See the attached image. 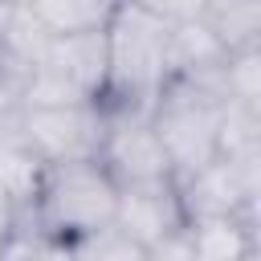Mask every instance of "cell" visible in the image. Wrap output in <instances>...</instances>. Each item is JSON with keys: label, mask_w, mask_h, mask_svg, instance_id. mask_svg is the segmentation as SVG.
Instances as JSON below:
<instances>
[{"label": "cell", "mask_w": 261, "mask_h": 261, "mask_svg": "<svg viewBox=\"0 0 261 261\" xmlns=\"http://www.w3.org/2000/svg\"><path fill=\"white\" fill-rule=\"evenodd\" d=\"M16 122H20V102L8 98V94H0V135L16 130Z\"/></svg>", "instance_id": "obj_14"}, {"label": "cell", "mask_w": 261, "mask_h": 261, "mask_svg": "<svg viewBox=\"0 0 261 261\" xmlns=\"http://www.w3.org/2000/svg\"><path fill=\"white\" fill-rule=\"evenodd\" d=\"M200 16L228 53L261 45V0H208Z\"/></svg>", "instance_id": "obj_10"}, {"label": "cell", "mask_w": 261, "mask_h": 261, "mask_svg": "<svg viewBox=\"0 0 261 261\" xmlns=\"http://www.w3.org/2000/svg\"><path fill=\"white\" fill-rule=\"evenodd\" d=\"M41 175H45V159L20 139V130L0 135V200L16 212L29 208L37 200Z\"/></svg>", "instance_id": "obj_9"}, {"label": "cell", "mask_w": 261, "mask_h": 261, "mask_svg": "<svg viewBox=\"0 0 261 261\" xmlns=\"http://www.w3.org/2000/svg\"><path fill=\"white\" fill-rule=\"evenodd\" d=\"M37 65L53 69L69 86H77L86 98H102L106 94V29L98 24V29L49 37V49Z\"/></svg>", "instance_id": "obj_7"}, {"label": "cell", "mask_w": 261, "mask_h": 261, "mask_svg": "<svg viewBox=\"0 0 261 261\" xmlns=\"http://www.w3.org/2000/svg\"><path fill=\"white\" fill-rule=\"evenodd\" d=\"M106 102L151 106L167 82V20L135 0H118L106 16Z\"/></svg>", "instance_id": "obj_1"}, {"label": "cell", "mask_w": 261, "mask_h": 261, "mask_svg": "<svg viewBox=\"0 0 261 261\" xmlns=\"http://www.w3.org/2000/svg\"><path fill=\"white\" fill-rule=\"evenodd\" d=\"M220 110H224V98L208 82L167 77L159 86V94L151 102V122H155V135H159L167 159H171V179L216 159Z\"/></svg>", "instance_id": "obj_3"}, {"label": "cell", "mask_w": 261, "mask_h": 261, "mask_svg": "<svg viewBox=\"0 0 261 261\" xmlns=\"http://www.w3.org/2000/svg\"><path fill=\"white\" fill-rule=\"evenodd\" d=\"M220 94H224V102H241V106H257L261 110V45L232 49L224 57Z\"/></svg>", "instance_id": "obj_12"}, {"label": "cell", "mask_w": 261, "mask_h": 261, "mask_svg": "<svg viewBox=\"0 0 261 261\" xmlns=\"http://www.w3.org/2000/svg\"><path fill=\"white\" fill-rule=\"evenodd\" d=\"M33 216L61 237L65 245L73 237H86L114 220L118 208V184L98 159H69V163H45L37 200L29 204Z\"/></svg>", "instance_id": "obj_2"}, {"label": "cell", "mask_w": 261, "mask_h": 261, "mask_svg": "<svg viewBox=\"0 0 261 261\" xmlns=\"http://www.w3.org/2000/svg\"><path fill=\"white\" fill-rule=\"evenodd\" d=\"M16 130L45 163L98 159L106 110L98 98L94 102H65V106H24Z\"/></svg>", "instance_id": "obj_5"}, {"label": "cell", "mask_w": 261, "mask_h": 261, "mask_svg": "<svg viewBox=\"0 0 261 261\" xmlns=\"http://www.w3.org/2000/svg\"><path fill=\"white\" fill-rule=\"evenodd\" d=\"M257 212L249 208L241 216H196L188 220L192 257L204 261H245L257 253Z\"/></svg>", "instance_id": "obj_8"}, {"label": "cell", "mask_w": 261, "mask_h": 261, "mask_svg": "<svg viewBox=\"0 0 261 261\" xmlns=\"http://www.w3.org/2000/svg\"><path fill=\"white\" fill-rule=\"evenodd\" d=\"M102 4H110V8H114V4H118V0H102Z\"/></svg>", "instance_id": "obj_15"}, {"label": "cell", "mask_w": 261, "mask_h": 261, "mask_svg": "<svg viewBox=\"0 0 261 261\" xmlns=\"http://www.w3.org/2000/svg\"><path fill=\"white\" fill-rule=\"evenodd\" d=\"M53 37L57 33H82V29H98L110 16V4L102 0H20Z\"/></svg>", "instance_id": "obj_11"}, {"label": "cell", "mask_w": 261, "mask_h": 261, "mask_svg": "<svg viewBox=\"0 0 261 261\" xmlns=\"http://www.w3.org/2000/svg\"><path fill=\"white\" fill-rule=\"evenodd\" d=\"M106 130L98 147V163L110 171V179L122 184H147V179H171V159L155 135L151 106H130V102H106Z\"/></svg>", "instance_id": "obj_4"}, {"label": "cell", "mask_w": 261, "mask_h": 261, "mask_svg": "<svg viewBox=\"0 0 261 261\" xmlns=\"http://www.w3.org/2000/svg\"><path fill=\"white\" fill-rule=\"evenodd\" d=\"M114 224L135 237L143 245V253L151 245H159L163 237L179 232L188 224L184 200L175 179H147V184H122L118 188V208H114Z\"/></svg>", "instance_id": "obj_6"}, {"label": "cell", "mask_w": 261, "mask_h": 261, "mask_svg": "<svg viewBox=\"0 0 261 261\" xmlns=\"http://www.w3.org/2000/svg\"><path fill=\"white\" fill-rule=\"evenodd\" d=\"M135 4H143L147 12H155L159 20H188V16H200L204 12V4L208 0H135Z\"/></svg>", "instance_id": "obj_13"}]
</instances>
